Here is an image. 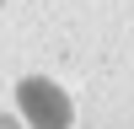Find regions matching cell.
<instances>
[{
	"label": "cell",
	"mask_w": 134,
	"mask_h": 129,
	"mask_svg": "<svg viewBox=\"0 0 134 129\" xmlns=\"http://www.w3.org/2000/svg\"><path fill=\"white\" fill-rule=\"evenodd\" d=\"M21 108L38 129H64L70 124V102L54 81H21Z\"/></svg>",
	"instance_id": "6da1fadb"
},
{
	"label": "cell",
	"mask_w": 134,
	"mask_h": 129,
	"mask_svg": "<svg viewBox=\"0 0 134 129\" xmlns=\"http://www.w3.org/2000/svg\"><path fill=\"white\" fill-rule=\"evenodd\" d=\"M0 129H16V124H11V118H0Z\"/></svg>",
	"instance_id": "7a4b0ae2"
}]
</instances>
